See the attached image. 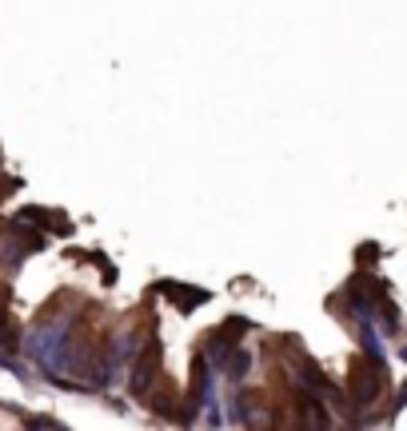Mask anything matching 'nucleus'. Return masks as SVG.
I'll return each mask as SVG.
<instances>
[{
  "mask_svg": "<svg viewBox=\"0 0 407 431\" xmlns=\"http://www.w3.org/2000/svg\"><path fill=\"white\" fill-rule=\"evenodd\" d=\"M375 391H379V380H375V375H367L363 367H356V375H352V396H356L359 403H372Z\"/></svg>",
  "mask_w": 407,
  "mask_h": 431,
  "instance_id": "f257e3e1",
  "label": "nucleus"
},
{
  "mask_svg": "<svg viewBox=\"0 0 407 431\" xmlns=\"http://www.w3.org/2000/svg\"><path fill=\"white\" fill-rule=\"evenodd\" d=\"M0 344L17 348V332H12V323H8V312H4V291H0Z\"/></svg>",
  "mask_w": 407,
  "mask_h": 431,
  "instance_id": "f03ea898",
  "label": "nucleus"
},
{
  "mask_svg": "<svg viewBox=\"0 0 407 431\" xmlns=\"http://www.w3.org/2000/svg\"><path fill=\"white\" fill-rule=\"evenodd\" d=\"M168 291H172L176 300H184V291H180V287H168ZM188 300H192V303H200V300H204V291H188Z\"/></svg>",
  "mask_w": 407,
  "mask_h": 431,
  "instance_id": "7ed1b4c3",
  "label": "nucleus"
}]
</instances>
